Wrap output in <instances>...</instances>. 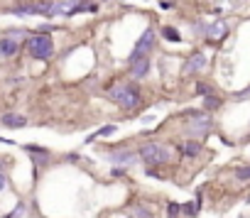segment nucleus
<instances>
[{
  "instance_id": "f257e3e1",
  "label": "nucleus",
  "mask_w": 250,
  "mask_h": 218,
  "mask_svg": "<svg viewBox=\"0 0 250 218\" xmlns=\"http://www.w3.org/2000/svg\"><path fill=\"white\" fill-rule=\"evenodd\" d=\"M110 98L123 108V111H133L140 103V91L135 83H118L115 88H110Z\"/></svg>"
},
{
  "instance_id": "f03ea898",
  "label": "nucleus",
  "mask_w": 250,
  "mask_h": 218,
  "mask_svg": "<svg viewBox=\"0 0 250 218\" xmlns=\"http://www.w3.org/2000/svg\"><path fill=\"white\" fill-rule=\"evenodd\" d=\"M27 52H30L35 59L44 61V59H49V57L54 54V42H52L49 35L37 32V35H32V37L27 40Z\"/></svg>"
},
{
  "instance_id": "7ed1b4c3",
  "label": "nucleus",
  "mask_w": 250,
  "mask_h": 218,
  "mask_svg": "<svg viewBox=\"0 0 250 218\" xmlns=\"http://www.w3.org/2000/svg\"><path fill=\"white\" fill-rule=\"evenodd\" d=\"M140 157H143V162L157 167V164H167L169 162V150L165 145H160V142H145L140 147Z\"/></svg>"
},
{
  "instance_id": "20e7f679",
  "label": "nucleus",
  "mask_w": 250,
  "mask_h": 218,
  "mask_svg": "<svg viewBox=\"0 0 250 218\" xmlns=\"http://www.w3.org/2000/svg\"><path fill=\"white\" fill-rule=\"evenodd\" d=\"M152 47H155V30L150 27V30H145V32H143V37L138 40L135 49L130 52V61H135V59H143V57H147Z\"/></svg>"
},
{
  "instance_id": "39448f33",
  "label": "nucleus",
  "mask_w": 250,
  "mask_h": 218,
  "mask_svg": "<svg viewBox=\"0 0 250 218\" xmlns=\"http://www.w3.org/2000/svg\"><path fill=\"white\" fill-rule=\"evenodd\" d=\"M189 135H194V138H199V135H206L208 130H211V118L208 116H196L194 113V120L189 123Z\"/></svg>"
},
{
  "instance_id": "423d86ee",
  "label": "nucleus",
  "mask_w": 250,
  "mask_h": 218,
  "mask_svg": "<svg viewBox=\"0 0 250 218\" xmlns=\"http://www.w3.org/2000/svg\"><path fill=\"white\" fill-rule=\"evenodd\" d=\"M204 66H206V54L204 52H194L187 59V64H184V74H199V71H204Z\"/></svg>"
},
{
  "instance_id": "0eeeda50",
  "label": "nucleus",
  "mask_w": 250,
  "mask_h": 218,
  "mask_svg": "<svg viewBox=\"0 0 250 218\" xmlns=\"http://www.w3.org/2000/svg\"><path fill=\"white\" fill-rule=\"evenodd\" d=\"M147 74H150V59H147V57L130 61V76H133V79H143V76H147Z\"/></svg>"
},
{
  "instance_id": "6e6552de",
  "label": "nucleus",
  "mask_w": 250,
  "mask_h": 218,
  "mask_svg": "<svg viewBox=\"0 0 250 218\" xmlns=\"http://www.w3.org/2000/svg\"><path fill=\"white\" fill-rule=\"evenodd\" d=\"M18 40L15 37H3V40H0V54H3V57H15L18 54Z\"/></svg>"
},
{
  "instance_id": "1a4fd4ad",
  "label": "nucleus",
  "mask_w": 250,
  "mask_h": 218,
  "mask_svg": "<svg viewBox=\"0 0 250 218\" xmlns=\"http://www.w3.org/2000/svg\"><path fill=\"white\" fill-rule=\"evenodd\" d=\"M3 125H8V128H25V125H27V120H25V116L5 113V116H3Z\"/></svg>"
},
{
  "instance_id": "9d476101",
  "label": "nucleus",
  "mask_w": 250,
  "mask_h": 218,
  "mask_svg": "<svg viewBox=\"0 0 250 218\" xmlns=\"http://www.w3.org/2000/svg\"><path fill=\"white\" fill-rule=\"evenodd\" d=\"M226 32H228L226 22H213V25H208V30H206L208 40H221V37H223Z\"/></svg>"
},
{
  "instance_id": "9b49d317",
  "label": "nucleus",
  "mask_w": 250,
  "mask_h": 218,
  "mask_svg": "<svg viewBox=\"0 0 250 218\" xmlns=\"http://www.w3.org/2000/svg\"><path fill=\"white\" fill-rule=\"evenodd\" d=\"M182 155H187V157L201 155V142H199V140H187V142L182 145Z\"/></svg>"
},
{
  "instance_id": "f8f14e48",
  "label": "nucleus",
  "mask_w": 250,
  "mask_h": 218,
  "mask_svg": "<svg viewBox=\"0 0 250 218\" xmlns=\"http://www.w3.org/2000/svg\"><path fill=\"white\" fill-rule=\"evenodd\" d=\"M223 105V100L218 98V96H208V98H204V108L211 113V111H218V108Z\"/></svg>"
},
{
  "instance_id": "ddd939ff",
  "label": "nucleus",
  "mask_w": 250,
  "mask_h": 218,
  "mask_svg": "<svg viewBox=\"0 0 250 218\" xmlns=\"http://www.w3.org/2000/svg\"><path fill=\"white\" fill-rule=\"evenodd\" d=\"M135 159V155H130V152H115L113 155V162L115 164H130Z\"/></svg>"
},
{
  "instance_id": "4468645a",
  "label": "nucleus",
  "mask_w": 250,
  "mask_h": 218,
  "mask_svg": "<svg viewBox=\"0 0 250 218\" xmlns=\"http://www.w3.org/2000/svg\"><path fill=\"white\" fill-rule=\"evenodd\" d=\"M110 133H115V125H105V128H101V130H96L93 135H88V142H93L96 138H105V135H110Z\"/></svg>"
},
{
  "instance_id": "2eb2a0df",
  "label": "nucleus",
  "mask_w": 250,
  "mask_h": 218,
  "mask_svg": "<svg viewBox=\"0 0 250 218\" xmlns=\"http://www.w3.org/2000/svg\"><path fill=\"white\" fill-rule=\"evenodd\" d=\"M162 35H165V40H169V42H179V40H182V35H179L174 27H162Z\"/></svg>"
},
{
  "instance_id": "dca6fc26",
  "label": "nucleus",
  "mask_w": 250,
  "mask_h": 218,
  "mask_svg": "<svg viewBox=\"0 0 250 218\" xmlns=\"http://www.w3.org/2000/svg\"><path fill=\"white\" fill-rule=\"evenodd\" d=\"M182 211H184L187 216H196V213H199V198H196V201L184 203V206H182Z\"/></svg>"
},
{
  "instance_id": "f3484780",
  "label": "nucleus",
  "mask_w": 250,
  "mask_h": 218,
  "mask_svg": "<svg viewBox=\"0 0 250 218\" xmlns=\"http://www.w3.org/2000/svg\"><path fill=\"white\" fill-rule=\"evenodd\" d=\"M199 96H204V98H208V96H213V88L208 86V83H196V88H194Z\"/></svg>"
},
{
  "instance_id": "a211bd4d",
  "label": "nucleus",
  "mask_w": 250,
  "mask_h": 218,
  "mask_svg": "<svg viewBox=\"0 0 250 218\" xmlns=\"http://www.w3.org/2000/svg\"><path fill=\"white\" fill-rule=\"evenodd\" d=\"M179 213H182V206H179V203H174V201L167 203V218H177Z\"/></svg>"
},
{
  "instance_id": "6ab92c4d",
  "label": "nucleus",
  "mask_w": 250,
  "mask_h": 218,
  "mask_svg": "<svg viewBox=\"0 0 250 218\" xmlns=\"http://www.w3.org/2000/svg\"><path fill=\"white\" fill-rule=\"evenodd\" d=\"M25 150L32 152V155H40V157H49V152L44 147H37V145H25Z\"/></svg>"
},
{
  "instance_id": "aec40b11",
  "label": "nucleus",
  "mask_w": 250,
  "mask_h": 218,
  "mask_svg": "<svg viewBox=\"0 0 250 218\" xmlns=\"http://www.w3.org/2000/svg\"><path fill=\"white\" fill-rule=\"evenodd\" d=\"M235 177L238 179H250V167H238L235 169Z\"/></svg>"
},
{
  "instance_id": "412c9836",
  "label": "nucleus",
  "mask_w": 250,
  "mask_h": 218,
  "mask_svg": "<svg viewBox=\"0 0 250 218\" xmlns=\"http://www.w3.org/2000/svg\"><path fill=\"white\" fill-rule=\"evenodd\" d=\"M22 213H25V203H20V206H18V208H15V211H13V213H10L8 218H20Z\"/></svg>"
},
{
  "instance_id": "4be33fe9",
  "label": "nucleus",
  "mask_w": 250,
  "mask_h": 218,
  "mask_svg": "<svg viewBox=\"0 0 250 218\" xmlns=\"http://www.w3.org/2000/svg\"><path fill=\"white\" fill-rule=\"evenodd\" d=\"M5 184H8V177H5L3 172H0V191H3V189H5Z\"/></svg>"
}]
</instances>
